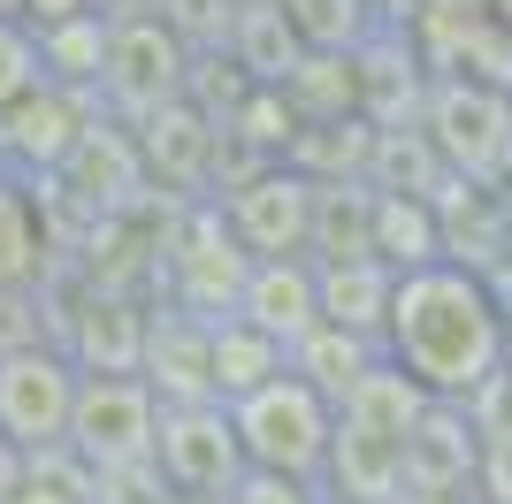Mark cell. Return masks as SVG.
Masks as SVG:
<instances>
[{"label":"cell","mask_w":512,"mask_h":504,"mask_svg":"<svg viewBox=\"0 0 512 504\" xmlns=\"http://www.w3.org/2000/svg\"><path fill=\"white\" fill-rule=\"evenodd\" d=\"M39 39V69L54 84H100V62H107V8H85V16H62L46 23V31H31Z\"/></svg>","instance_id":"603a6c76"},{"label":"cell","mask_w":512,"mask_h":504,"mask_svg":"<svg viewBox=\"0 0 512 504\" xmlns=\"http://www.w3.org/2000/svg\"><path fill=\"white\" fill-rule=\"evenodd\" d=\"M146 321H153V306L138 291H115V283H77V291H62V283H54V344L77 359V375H138Z\"/></svg>","instance_id":"ba28073f"},{"label":"cell","mask_w":512,"mask_h":504,"mask_svg":"<svg viewBox=\"0 0 512 504\" xmlns=\"http://www.w3.org/2000/svg\"><path fill=\"white\" fill-rule=\"evenodd\" d=\"M237 8H260V0H237Z\"/></svg>","instance_id":"e575fe53"},{"label":"cell","mask_w":512,"mask_h":504,"mask_svg":"<svg viewBox=\"0 0 512 504\" xmlns=\"http://www.w3.org/2000/svg\"><path fill=\"white\" fill-rule=\"evenodd\" d=\"M283 23L299 31L306 54H352V46H367V31H375V0H276Z\"/></svg>","instance_id":"cb8c5ba5"},{"label":"cell","mask_w":512,"mask_h":504,"mask_svg":"<svg viewBox=\"0 0 512 504\" xmlns=\"http://www.w3.org/2000/svg\"><path fill=\"white\" fill-rule=\"evenodd\" d=\"M474 466H482V428L467 405L428 398L406 428V459H398V489H428V497H474Z\"/></svg>","instance_id":"4fadbf2b"},{"label":"cell","mask_w":512,"mask_h":504,"mask_svg":"<svg viewBox=\"0 0 512 504\" xmlns=\"http://www.w3.org/2000/svg\"><path fill=\"white\" fill-rule=\"evenodd\" d=\"M314 291H321V321H337V329L383 344L398 268H383V260H329V268H314Z\"/></svg>","instance_id":"e0dca14e"},{"label":"cell","mask_w":512,"mask_h":504,"mask_svg":"<svg viewBox=\"0 0 512 504\" xmlns=\"http://www.w3.org/2000/svg\"><path fill=\"white\" fill-rule=\"evenodd\" d=\"M92 0H8V16L31 23V31H46V23H62V16H85Z\"/></svg>","instance_id":"f1b7e54d"},{"label":"cell","mask_w":512,"mask_h":504,"mask_svg":"<svg viewBox=\"0 0 512 504\" xmlns=\"http://www.w3.org/2000/svg\"><path fill=\"white\" fill-rule=\"evenodd\" d=\"M54 260H62V237L46 222L39 184L16 176V168H0V291L54 283Z\"/></svg>","instance_id":"2e32d148"},{"label":"cell","mask_w":512,"mask_h":504,"mask_svg":"<svg viewBox=\"0 0 512 504\" xmlns=\"http://www.w3.org/2000/svg\"><path fill=\"white\" fill-rule=\"evenodd\" d=\"M505 367H512V298H505Z\"/></svg>","instance_id":"d6a6232c"},{"label":"cell","mask_w":512,"mask_h":504,"mask_svg":"<svg viewBox=\"0 0 512 504\" xmlns=\"http://www.w3.org/2000/svg\"><path fill=\"white\" fill-rule=\"evenodd\" d=\"M39 77H46V69H39V39H31V23L0 16V107L23 100Z\"/></svg>","instance_id":"484cf974"},{"label":"cell","mask_w":512,"mask_h":504,"mask_svg":"<svg viewBox=\"0 0 512 504\" xmlns=\"http://www.w3.org/2000/svg\"><path fill=\"white\" fill-rule=\"evenodd\" d=\"M153 420H161V398L146 390V375H77L69 451H77L85 466L153 459Z\"/></svg>","instance_id":"30bf717a"},{"label":"cell","mask_w":512,"mask_h":504,"mask_svg":"<svg viewBox=\"0 0 512 504\" xmlns=\"http://www.w3.org/2000/svg\"><path fill=\"white\" fill-rule=\"evenodd\" d=\"M85 123H92L85 92H77V84L39 77L23 100L0 107V168H16V176L39 184V176H54V168L69 161V146L85 138Z\"/></svg>","instance_id":"7c38bea8"},{"label":"cell","mask_w":512,"mask_h":504,"mask_svg":"<svg viewBox=\"0 0 512 504\" xmlns=\"http://www.w3.org/2000/svg\"><path fill=\"white\" fill-rule=\"evenodd\" d=\"M413 0H375V16H406Z\"/></svg>","instance_id":"1f68e13d"},{"label":"cell","mask_w":512,"mask_h":504,"mask_svg":"<svg viewBox=\"0 0 512 504\" xmlns=\"http://www.w3.org/2000/svg\"><path fill=\"white\" fill-rule=\"evenodd\" d=\"M23 474H31V451L0 436V504H8V497H16V489H23Z\"/></svg>","instance_id":"f546056e"},{"label":"cell","mask_w":512,"mask_h":504,"mask_svg":"<svg viewBox=\"0 0 512 504\" xmlns=\"http://www.w3.org/2000/svg\"><path fill=\"white\" fill-rule=\"evenodd\" d=\"M421 138L459 184L505 191L512 184V92L474 77H428L421 92Z\"/></svg>","instance_id":"7a4b0ae2"},{"label":"cell","mask_w":512,"mask_h":504,"mask_svg":"<svg viewBox=\"0 0 512 504\" xmlns=\"http://www.w3.org/2000/svg\"><path fill=\"white\" fill-rule=\"evenodd\" d=\"M321 504H344V497H329V489H321Z\"/></svg>","instance_id":"836d02e7"},{"label":"cell","mask_w":512,"mask_h":504,"mask_svg":"<svg viewBox=\"0 0 512 504\" xmlns=\"http://www.w3.org/2000/svg\"><path fill=\"white\" fill-rule=\"evenodd\" d=\"M245 268H253V252L230 237L222 207L214 199H184L176 230L161 237V298L199 321H222L237 306V291H245Z\"/></svg>","instance_id":"277c9868"},{"label":"cell","mask_w":512,"mask_h":504,"mask_svg":"<svg viewBox=\"0 0 512 504\" xmlns=\"http://www.w3.org/2000/svg\"><path fill=\"white\" fill-rule=\"evenodd\" d=\"M153 466H161V482H169L184 504H222L230 482L245 474L230 405H222V398L161 405V420H153Z\"/></svg>","instance_id":"52a82bcc"},{"label":"cell","mask_w":512,"mask_h":504,"mask_svg":"<svg viewBox=\"0 0 512 504\" xmlns=\"http://www.w3.org/2000/svg\"><path fill=\"white\" fill-rule=\"evenodd\" d=\"M367 222H375V184H314V222H306V260H375L367 252Z\"/></svg>","instance_id":"44dd1931"},{"label":"cell","mask_w":512,"mask_h":504,"mask_svg":"<svg viewBox=\"0 0 512 504\" xmlns=\"http://www.w3.org/2000/svg\"><path fill=\"white\" fill-rule=\"evenodd\" d=\"M474 504H512V436H482V466H474Z\"/></svg>","instance_id":"83f0119b"},{"label":"cell","mask_w":512,"mask_h":504,"mask_svg":"<svg viewBox=\"0 0 512 504\" xmlns=\"http://www.w3.org/2000/svg\"><path fill=\"white\" fill-rule=\"evenodd\" d=\"M276 375H283L276 336H260L253 321H237V314L214 321V398L222 405H237L245 390H260V382H276Z\"/></svg>","instance_id":"7402d4cb"},{"label":"cell","mask_w":512,"mask_h":504,"mask_svg":"<svg viewBox=\"0 0 512 504\" xmlns=\"http://www.w3.org/2000/svg\"><path fill=\"white\" fill-rule=\"evenodd\" d=\"M138 375L161 405H199L214 398V321L184 314L169 298H153V321H146V359Z\"/></svg>","instance_id":"5bb4252c"},{"label":"cell","mask_w":512,"mask_h":504,"mask_svg":"<svg viewBox=\"0 0 512 504\" xmlns=\"http://www.w3.org/2000/svg\"><path fill=\"white\" fill-rule=\"evenodd\" d=\"M69 405H77V359L62 344H23L0 352V436L23 451L69 443Z\"/></svg>","instance_id":"9c48e42d"},{"label":"cell","mask_w":512,"mask_h":504,"mask_svg":"<svg viewBox=\"0 0 512 504\" xmlns=\"http://www.w3.org/2000/svg\"><path fill=\"white\" fill-rule=\"evenodd\" d=\"M230 428H237V451L245 466H268V474H299V482H321L329 466V436H337V405L306 390L291 367L276 382H260L230 405Z\"/></svg>","instance_id":"3957f363"},{"label":"cell","mask_w":512,"mask_h":504,"mask_svg":"<svg viewBox=\"0 0 512 504\" xmlns=\"http://www.w3.org/2000/svg\"><path fill=\"white\" fill-rule=\"evenodd\" d=\"M222 504H321V482H299V474H268V466H245Z\"/></svg>","instance_id":"4316f807"},{"label":"cell","mask_w":512,"mask_h":504,"mask_svg":"<svg viewBox=\"0 0 512 504\" xmlns=\"http://www.w3.org/2000/svg\"><path fill=\"white\" fill-rule=\"evenodd\" d=\"M192 39L176 31L169 16L153 8H130V16H107V62H100V92L115 100V115H153L192 92Z\"/></svg>","instance_id":"5b68a950"},{"label":"cell","mask_w":512,"mask_h":504,"mask_svg":"<svg viewBox=\"0 0 512 504\" xmlns=\"http://www.w3.org/2000/svg\"><path fill=\"white\" fill-rule=\"evenodd\" d=\"M23 344H54V283L0 291V352H23Z\"/></svg>","instance_id":"d4e9b609"},{"label":"cell","mask_w":512,"mask_h":504,"mask_svg":"<svg viewBox=\"0 0 512 504\" xmlns=\"http://www.w3.org/2000/svg\"><path fill=\"white\" fill-rule=\"evenodd\" d=\"M390 504H474V497H428V489H398Z\"/></svg>","instance_id":"4dcf8cb0"},{"label":"cell","mask_w":512,"mask_h":504,"mask_svg":"<svg viewBox=\"0 0 512 504\" xmlns=\"http://www.w3.org/2000/svg\"><path fill=\"white\" fill-rule=\"evenodd\" d=\"M375 359H383V344H375V336H352V329H337V321H314V329H306L299 344L283 352V367H291L306 390H321V398L337 405L344 390H352V382L375 367Z\"/></svg>","instance_id":"ffe728a7"},{"label":"cell","mask_w":512,"mask_h":504,"mask_svg":"<svg viewBox=\"0 0 512 504\" xmlns=\"http://www.w3.org/2000/svg\"><path fill=\"white\" fill-rule=\"evenodd\" d=\"M214 207H222L230 237L253 252V260H291V252H306L314 176H299L291 161H253V168H237V176H222Z\"/></svg>","instance_id":"8992f818"},{"label":"cell","mask_w":512,"mask_h":504,"mask_svg":"<svg viewBox=\"0 0 512 504\" xmlns=\"http://www.w3.org/2000/svg\"><path fill=\"white\" fill-rule=\"evenodd\" d=\"M367 252L383 268H428L444 260V222H436V199H413V191H375V222H367Z\"/></svg>","instance_id":"ac0fdd59"},{"label":"cell","mask_w":512,"mask_h":504,"mask_svg":"<svg viewBox=\"0 0 512 504\" xmlns=\"http://www.w3.org/2000/svg\"><path fill=\"white\" fill-rule=\"evenodd\" d=\"M230 69L245 84H291L299 77V62H306V46H299V31L283 23V8L276 0H260V8H237L230 16Z\"/></svg>","instance_id":"d6986e66"},{"label":"cell","mask_w":512,"mask_h":504,"mask_svg":"<svg viewBox=\"0 0 512 504\" xmlns=\"http://www.w3.org/2000/svg\"><path fill=\"white\" fill-rule=\"evenodd\" d=\"M383 359L444 405H474L505 375V298L459 260H428L406 268L390 291L383 321Z\"/></svg>","instance_id":"6da1fadb"},{"label":"cell","mask_w":512,"mask_h":504,"mask_svg":"<svg viewBox=\"0 0 512 504\" xmlns=\"http://www.w3.org/2000/svg\"><path fill=\"white\" fill-rule=\"evenodd\" d=\"M130 146L146 161V184H161L169 199H214V184H222V123L192 92L153 107V115H138Z\"/></svg>","instance_id":"8fae6325"},{"label":"cell","mask_w":512,"mask_h":504,"mask_svg":"<svg viewBox=\"0 0 512 504\" xmlns=\"http://www.w3.org/2000/svg\"><path fill=\"white\" fill-rule=\"evenodd\" d=\"M230 314L253 321L260 336H276L283 352H291V344H299V336L321 321L314 260H306V252H291V260H253V268H245V291H237Z\"/></svg>","instance_id":"9a60e30c"}]
</instances>
